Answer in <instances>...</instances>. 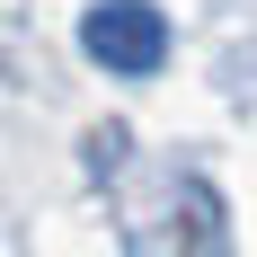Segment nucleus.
I'll list each match as a JSON object with an SVG mask.
<instances>
[{
	"label": "nucleus",
	"instance_id": "1",
	"mask_svg": "<svg viewBox=\"0 0 257 257\" xmlns=\"http://www.w3.org/2000/svg\"><path fill=\"white\" fill-rule=\"evenodd\" d=\"M80 45L98 53L106 71H160V53H169V27H160V9H142V0H106V9H89V27H80Z\"/></svg>",
	"mask_w": 257,
	"mask_h": 257
}]
</instances>
